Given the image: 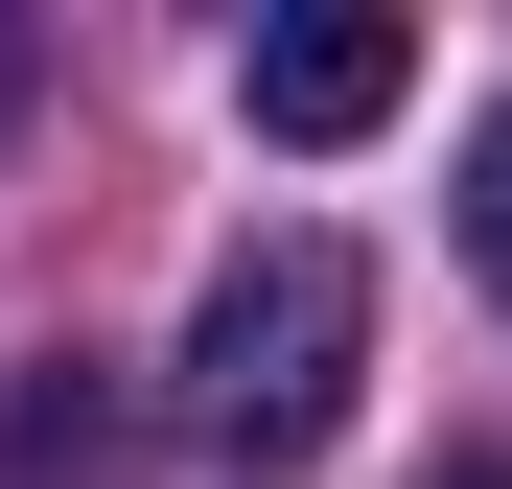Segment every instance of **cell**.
<instances>
[{
    "label": "cell",
    "mask_w": 512,
    "mask_h": 489,
    "mask_svg": "<svg viewBox=\"0 0 512 489\" xmlns=\"http://www.w3.org/2000/svg\"><path fill=\"white\" fill-rule=\"evenodd\" d=\"M350 396H373V257L350 233H233L210 303H187V443L280 489V466L350 443Z\"/></svg>",
    "instance_id": "1"
},
{
    "label": "cell",
    "mask_w": 512,
    "mask_h": 489,
    "mask_svg": "<svg viewBox=\"0 0 512 489\" xmlns=\"http://www.w3.org/2000/svg\"><path fill=\"white\" fill-rule=\"evenodd\" d=\"M117 466H140V396L94 350H47L24 396H0V489H117Z\"/></svg>",
    "instance_id": "3"
},
{
    "label": "cell",
    "mask_w": 512,
    "mask_h": 489,
    "mask_svg": "<svg viewBox=\"0 0 512 489\" xmlns=\"http://www.w3.org/2000/svg\"><path fill=\"white\" fill-rule=\"evenodd\" d=\"M24 70H47V47H24V24H0V117H24Z\"/></svg>",
    "instance_id": "5"
},
{
    "label": "cell",
    "mask_w": 512,
    "mask_h": 489,
    "mask_svg": "<svg viewBox=\"0 0 512 489\" xmlns=\"http://www.w3.org/2000/svg\"><path fill=\"white\" fill-rule=\"evenodd\" d=\"M466 280H489V303H512V117H489V140H466Z\"/></svg>",
    "instance_id": "4"
},
{
    "label": "cell",
    "mask_w": 512,
    "mask_h": 489,
    "mask_svg": "<svg viewBox=\"0 0 512 489\" xmlns=\"http://www.w3.org/2000/svg\"><path fill=\"white\" fill-rule=\"evenodd\" d=\"M233 94H256V140H373V117L419 94V24L303 0V24H256V47H233Z\"/></svg>",
    "instance_id": "2"
},
{
    "label": "cell",
    "mask_w": 512,
    "mask_h": 489,
    "mask_svg": "<svg viewBox=\"0 0 512 489\" xmlns=\"http://www.w3.org/2000/svg\"><path fill=\"white\" fill-rule=\"evenodd\" d=\"M419 489H512V466H419Z\"/></svg>",
    "instance_id": "6"
}]
</instances>
